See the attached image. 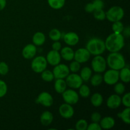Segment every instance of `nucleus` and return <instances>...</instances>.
Instances as JSON below:
<instances>
[{
  "label": "nucleus",
  "mask_w": 130,
  "mask_h": 130,
  "mask_svg": "<svg viewBox=\"0 0 130 130\" xmlns=\"http://www.w3.org/2000/svg\"><path fill=\"white\" fill-rule=\"evenodd\" d=\"M91 54L86 48H81L74 52V59L79 63H83L88 62L90 60Z\"/></svg>",
  "instance_id": "11"
},
{
  "label": "nucleus",
  "mask_w": 130,
  "mask_h": 130,
  "mask_svg": "<svg viewBox=\"0 0 130 130\" xmlns=\"http://www.w3.org/2000/svg\"><path fill=\"white\" fill-rule=\"evenodd\" d=\"M123 32L124 33V35L126 36L127 37H129V27H127L126 28V29H124V30H123Z\"/></svg>",
  "instance_id": "46"
},
{
  "label": "nucleus",
  "mask_w": 130,
  "mask_h": 130,
  "mask_svg": "<svg viewBox=\"0 0 130 130\" xmlns=\"http://www.w3.org/2000/svg\"><path fill=\"white\" fill-rule=\"evenodd\" d=\"M61 58H63L66 61H71L74 59V51L69 46L63 47L61 48L60 50Z\"/></svg>",
  "instance_id": "18"
},
{
  "label": "nucleus",
  "mask_w": 130,
  "mask_h": 130,
  "mask_svg": "<svg viewBox=\"0 0 130 130\" xmlns=\"http://www.w3.org/2000/svg\"><path fill=\"white\" fill-rule=\"evenodd\" d=\"M8 91V86L6 83L0 79V98H2L6 95Z\"/></svg>",
  "instance_id": "37"
},
{
  "label": "nucleus",
  "mask_w": 130,
  "mask_h": 130,
  "mask_svg": "<svg viewBox=\"0 0 130 130\" xmlns=\"http://www.w3.org/2000/svg\"><path fill=\"white\" fill-rule=\"evenodd\" d=\"M49 6L54 10L62 8L66 3V0H47Z\"/></svg>",
  "instance_id": "27"
},
{
  "label": "nucleus",
  "mask_w": 130,
  "mask_h": 130,
  "mask_svg": "<svg viewBox=\"0 0 130 130\" xmlns=\"http://www.w3.org/2000/svg\"><path fill=\"white\" fill-rule=\"evenodd\" d=\"M99 123L102 129H109L112 128L115 125V119L112 117L106 116L101 119Z\"/></svg>",
  "instance_id": "19"
},
{
  "label": "nucleus",
  "mask_w": 130,
  "mask_h": 130,
  "mask_svg": "<svg viewBox=\"0 0 130 130\" xmlns=\"http://www.w3.org/2000/svg\"><path fill=\"white\" fill-rule=\"evenodd\" d=\"M46 59L48 63H49L50 65H51V66H55L60 63V53L59 52H58V51H55L52 50L50 51V52L47 53Z\"/></svg>",
  "instance_id": "14"
},
{
  "label": "nucleus",
  "mask_w": 130,
  "mask_h": 130,
  "mask_svg": "<svg viewBox=\"0 0 130 130\" xmlns=\"http://www.w3.org/2000/svg\"><path fill=\"white\" fill-rule=\"evenodd\" d=\"M79 93L81 96L83 98H88L90 95V88L88 85L82 84L79 88Z\"/></svg>",
  "instance_id": "30"
},
{
  "label": "nucleus",
  "mask_w": 130,
  "mask_h": 130,
  "mask_svg": "<svg viewBox=\"0 0 130 130\" xmlns=\"http://www.w3.org/2000/svg\"><path fill=\"white\" fill-rule=\"evenodd\" d=\"M101 119V114L99 112H95L92 113L91 116V120L92 121V122H94V123H99Z\"/></svg>",
  "instance_id": "41"
},
{
  "label": "nucleus",
  "mask_w": 130,
  "mask_h": 130,
  "mask_svg": "<svg viewBox=\"0 0 130 130\" xmlns=\"http://www.w3.org/2000/svg\"><path fill=\"white\" fill-rule=\"evenodd\" d=\"M41 78L43 81L46 82H52L54 79V76H53V72L48 70H44L41 72Z\"/></svg>",
  "instance_id": "31"
},
{
  "label": "nucleus",
  "mask_w": 130,
  "mask_h": 130,
  "mask_svg": "<svg viewBox=\"0 0 130 130\" xmlns=\"http://www.w3.org/2000/svg\"><path fill=\"white\" fill-rule=\"evenodd\" d=\"M119 79V71L114 69L108 70L103 76V81L108 85H114Z\"/></svg>",
  "instance_id": "8"
},
{
  "label": "nucleus",
  "mask_w": 130,
  "mask_h": 130,
  "mask_svg": "<svg viewBox=\"0 0 130 130\" xmlns=\"http://www.w3.org/2000/svg\"><path fill=\"white\" fill-rule=\"evenodd\" d=\"M88 125V122L85 119H79L76 124V129L77 130H87Z\"/></svg>",
  "instance_id": "35"
},
{
  "label": "nucleus",
  "mask_w": 130,
  "mask_h": 130,
  "mask_svg": "<svg viewBox=\"0 0 130 130\" xmlns=\"http://www.w3.org/2000/svg\"><path fill=\"white\" fill-rule=\"evenodd\" d=\"M49 37L53 41H59L62 38V32L57 29H53L50 31Z\"/></svg>",
  "instance_id": "29"
},
{
  "label": "nucleus",
  "mask_w": 130,
  "mask_h": 130,
  "mask_svg": "<svg viewBox=\"0 0 130 130\" xmlns=\"http://www.w3.org/2000/svg\"><path fill=\"white\" fill-rule=\"evenodd\" d=\"M86 48L93 55H100L106 50L105 41L98 38L90 39L86 44Z\"/></svg>",
  "instance_id": "3"
},
{
  "label": "nucleus",
  "mask_w": 130,
  "mask_h": 130,
  "mask_svg": "<svg viewBox=\"0 0 130 130\" xmlns=\"http://www.w3.org/2000/svg\"><path fill=\"white\" fill-rule=\"evenodd\" d=\"M47 62L46 59L43 56H38L35 57L31 62V69L36 73H41L43 71L46 69Z\"/></svg>",
  "instance_id": "6"
},
{
  "label": "nucleus",
  "mask_w": 130,
  "mask_h": 130,
  "mask_svg": "<svg viewBox=\"0 0 130 130\" xmlns=\"http://www.w3.org/2000/svg\"><path fill=\"white\" fill-rule=\"evenodd\" d=\"M37 48L34 44H28L23 48L22 55L25 59H32L36 55Z\"/></svg>",
  "instance_id": "15"
},
{
  "label": "nucleus",
  "mask_w": 130,
  "mask_h": 130,
  "mask_svg": "<svg viewBox=\"0 0 130 130\" xmlns=\"http://www.w3.org/2000/svg\"><path fill=\"white\" fill-rule=\"evenodd\" d=\"M90 83L93 86H99L103 81V76L100 73H96L90 77Z\"/></svg>",
  "instance_id": "28"
},
{
  "label": "nucleus",
  "mask_w": 130,
  "mask_h": 130,
  "mask_svg": "<svg viewBox=\"0 0 130 130\" xmlns=\"http://www.w3.org/2000/svg\"><path fill=\"white\" fill-rule=\"evenodd\" d=\"M52 50L59 52L61 50V48H62V44H61V43L58 41H54V43L52 44Z\"/></svg>",
  "instance_id": "44"
},
{
  "label": "nucleus",
  "mask_w": 130,
  "mask_h": 130,
  "mask_svg": "<svg viewBox=\"0 0 130 130\" xmlns=\"http://www.w3.org/2000/svg\"><path fill=\"white\" fill-rule=\"evenodd\" d=\"M92 3L95 10L103 9L104 7V3L102 0H93Z\"/></svg>",
  "instance_id": "40"
},
{
  "label": "nucleus",
  "mask_w": 130,
  "mask_h": 130,
  "mask_svg": "<svg viewBox=\"0 0 130 130\" xmlns=\"http://www.w3.org/2000/svg\"><path fill=\"white\" fill-rule=\"evenodd\" d=\"M121 104V97L118 94L111 95L107 100V106L111 109H116Z\"/></svg>",
  "instance_id": "16"
},
{
  "label": "nucleus",
  "mask_w": 130,
  "mask_h": 130,
  "mask_svg": "<svg viewBox=\"0 0 130 130\" xmlns=\"http://www.w3.org/2000/svg\"><path fill=\"white\" fill-rule=\"evenodd\" d=\"M130 107H126L121 112L118 113V116L121 119V120L124 123L127 124H129L130 123Z\"/></svg>",
  "instance_id": "26"
},
{
  "label": "nucleus",
  "mask_w": 130,
  "mask_h": 130,
  "mask_svg": "<svg viewBox=\"0 0 130 130\" xmlns=\"http://www.w3.org/2000/svg\"><path fill=\"white\" fill-rule=\"evenodd\" d=\"M36 101L43 106L50 107L53 104V98L50 93L46 91H43L38 95Z\"/></svg>",
  "instance_id": "12"
},
{
  "label": "nucleus",
  "mask_w": 130,
  "mask_h": 130,
  "mask_svg": "<svg viewBox=\"0 0 130 130\" xmlns=\"http://www.w3.org/2000/svg\"><path fill=\"white\" fill-rule=\"evenodd\" d=\"M67 84L64 79H56L54 84V88L56 92L62 94L67 89Z\"/></svg>",
  "instance_id": "21"
},
{
  "label": "nucleus",
  "mask_w": 130,
  "mask_h": 130,
  "mask_svg": "<svg viewBox=\"0 0 130 130\" xmlns=\"http://www.w3.org/2000/svg\"><path fill=\"white\" fill-rule=\"evenodd\" d=\"M112 29L113 32L120 34V33L123 32V30L124 29V27L123 23L120 20V21H117L113 22L112 25Z\"/></svg>",
  "instance_id": "32"
},
{
  "label": "nucleus",
  "mask_w": 130,
  "mask_h": 130,
  "mask_svg": "<svg viewBox=\"0 0 130 130\" xmlns=\"http://www.w3.org/2000/svg\"><path fill=\"white\" fill-rule=\"evenodd\" d=\"M114 87V90L115 93L118 95H123L125 91V86L122 83H116Z\"/></svg>",
  "instance_id": "34"
},
{
  "label": "nucleus",
  "mask_w": 130,
  "mask_h": 130,
  "mask_svg": "<svg viewBox=\"0 0 130 130\" xmlns=\"http://www.w3.org/2000/svg\"><path fill=\"white\" fill-rule=\"evenodd\" d=\"M63 41L69 46H75L79 41V37L74 32H69L63 36Z\"/></svg>",
  "instance_id": "17"
},
{
  "label": "nucleus",
  "mask_w": 130,
  "mask_h": 130,
  "mask_svg": "<svg viewBox=\"0 0 130 130\" xmlns=\"http://www.w3.org/2000/svg\"><path fill=\"white\" fill-rule=\"evenodd\" d=\"M58 112L61 117L65 119H70L72 118L74 114V110L73 107L72 106V105H70L67 103L62 104L59 107Z\"/></svg>",
  "instance_id": "13"
},
{
  "label": "nucleus",
  "mask_w": 130,
  "mask_h": 130,
  "mask_svg": "<svg viewBox=\"0 0 130 130\" xmlns=\"http://www.w3.org/2000/svg\"><path fill=\"white\" fill-rule=\"evenodd\" d=\"M106 62L109 68L117 71H119L126 66L125 58L119 52H111L108 55Z\"/></svg>",
  "instance_id": "2"
},
{
  "label": "nucleus",
  "mask_w": 130,
  "mask_h": 130,
  "mask_svg": "<svg viewBox=\"0 0 130 130\" xmlns=\"http://www.w3.org/2000/svg\"><path fill=\"white\" fill-rule=\"evenodd\" d=\"M53 121V115L51 112L44 111L41 114L40 117L41 123L44 126L50 125Z\"/></svg>",
  "instance_id": "20"
},
{
  "label": "nucleus",
  "mask_w": 130,
  "mask_h": 130,
  "mask_svg": "<svg viewBox=\"0 0 130 130\" xmlns=\"http://www.w3.org/2000/svg\"><path fill=\"white\" fill-rule=\"evenodd\" d=\"M119 79L123 82L128 83L130 81V70L128 67H124L119 70Z\"/></svg>",
  "instance_id": "24"
},
{
  "label": "nucleus",
  "mask_w": 130,
  "mask_h": 130,
  "mask_svg": "<svg viewBox=\"0 0 130 130\" xmlns=\"http://www.w3.org/2000/svg\"><path fill=\"white\" fill-rule=\"evenodd\" d=\"M93 13V17L96 20L101 21L106 19V14L103 9L95 10Z\"/></svg>",
  "instance_id": "33"
},
{
  "label": "nucleus",
  "mask_w": 130,
  "mask_h": 130,
  "mask_svg": "<svg viewBox=\"0 0 130 130\" xmlns=\"http://www.w3.org/2000/svg\"><path fill=\"white\" fill-rule=\"evenodd\" d=\"M101 126L99 123L93 122L91 124H88L87 127V130H102Z\"/></svg>",
  "instance_id": "42"
},
{
  "label": "nucleus",
  "mask_w": 130,
  "mask_h": 130,
  "mask_svg": "<svg viewBox=\"0 0 130 130\" xmlns=\"http://www.w3.org/2000/svg\"><path fill=\"white\" fill-rule=\"evenodd\" d=\"M79 76H81L83 81L87 82L90 80V77L92 76V71L88 67H85L81 70Z\"/></svg>",
  "instance_id": "25"
},
{
  "label": "nucleus",
  "mask_w": 130,
  "mask_h": 130,
  "mask_svg": "<svg viewBox=\"0 0 130 130\" xmlns=\"http://www.w3.org/2000/svg\"><path fill=\"white\" fill-rule=\"evenodd\" d=\"M45 41L46 36L42 32H37L32 37V43L36 46H42L45 43Z\"/></svg>",
  "instance_id": "22"
},
{
  "label": "nucleus",
  "mask_w": 130,
  "mask_h": 130,
  "mask_svg": "<svg viewBox=\"0 0 130 130\" xmlns=\"http://www.w3.org/2000/svg\"><path fill=\"white\" fill-rule=\"evenodd\" d=\"M91 67L96 73H102L105 72L107 67L106 60L101 55L95 56L91 61Z\"/></svg>",
  "instance_id": "5"
},
{
  "label": "nucleus",
  "mask_w": 130,
  "mask_h": 130,
  "mask_svg": "<svg viewBox=\"0 0 130 130\" xmlns=\"http://www.w3.org/2000/svg\"><path fill=\"white\" fill-rule=\"evenodd\" d=\"M121 104L126 107H130V93H126L121 98Z\"/></svg>",
  "instance_id": "39"
},
{
  "label": "nucleus",
  "mask_w": 130,
  "mask_h": 130,
  "mask_svg": "<svg viewBox=\"0 0 130 130\" xmlns=\"http://www.w3.org/2000/svg\"><path fill=\"white\" fill-rule=\"evenodd\" d=\"M106 14V19L111 22L120 21L123 19L124 11L123 8L119 6H114L107 10Z\"/></svg>",
  "instance_id": "4"
},
{
  "label": "nucleus",
  "mask_w": 130,
  "mask_h": 130,
  "mask_svg": "<svg viewBox=\"0 0 130 130\" xmlns=\"http://www.w3.org/2000/svg\"><path fill=\"white\" fill-rule=\"evenodd\" d=\"M85 10L87 13H93L95 11L92 3H88L85 6Z\"/></svg>",
  "instance_id": "43"
},
{
  "label": "nucleus",
  "mask_w": 130,
  "mask_h": 130,
  "mask_svg": "<svg viewBox=\"0 0 130 130\" xmlns=\"http://www.w3.org/2000/svg\"><path fill=\"white\" fill-rule=\"evenodd\" d=\"M9 72V67L7 63L5 62H0V75L5 76Z\"/></svg>",
  "instance_id": "38"
},
{
  "label": "nucleus",
  "mask_w": 130,
  "mask_h": 130,
  "mask_svg": "<svg viewBox=\"0 0 130 130\" xmlns=\"http://www.w3.org/2000/svg\"><path fill=\"white\" fill-rule=\"evenodd\" d=\"M62 98L64 102L70 105H75L77 104L79 100L78 93L73 89H66L62 93Z\"/></svg>",
  "instance_id": "7"
},
{
  "label": "nucleus",
  "mask_w": 130,
  "mask_h": 130,
  "mask_svg": "<svg viewBox=\"0 0 130 130\" xmlns=\"http://www.w3.org/2000/svg\"><path fill=\"white\" fill-rule=\"evenodd\" d=\"M80 64L81 63L76 60L71 62L69 65V67L70 71L72 72L73 73H76L77 72H78L81 68V65Z\"/></svg>",
  "instance_id": "36"
},
{
  "label": "nucleus",
  "mask_w": 130,
  "mask_h": 130,
  "mask_svg": "<svg viewBox=\"0 0 130 130\" xmlns=\"http://www.w3.org/2000/svg\"><path fill=\"white\" fill-rule=\"evenodd\" d=\"M54 67L52 72L55 79H65L70 74L69 68L67 65L59 63Z\"/></svg>",
  "instance_id": "10"
},
{
  "label": "nucleus",
  "mask_w": 130,
  "mask_h": 130,
  "mask_svg": "<svg viewBox=\"0 0 130 130\" xmlns=\"http://www.w3.org/2000/svg\"><path fill=\"white\" fill-rule=\"evenodd\" d=\"M105 48L111 52H118L124 46V37L122 33L113 32L106 38L105 41Z\"/></svg>",
  "instance_id": "1"
},
{
  "label": "nucleus",
  "mask_w": 130,
  "mask_h": 130,
  "mask_svg": "<svg viewBox=\"0 0 130 130\" xmlns=\"http://www.w3.org/2000/svg\"><path fill=\"white\" fill-rule=\"evenodd\" d=\"M66 79L67 86L72 89H78L83 83V81L81 76L76 73L69 74Z\"/></svg>",
  "instance_id": "9"
},
{
  "label": "nucleus",
  "mask_w": 130,
  "mask_h": 130,
  "mask_svg": "<svg viewBox=\"0 0 130 130\" xmlns=\"http://www.w3.org/2000/svg\"><path fill=\"white\" fill-rule=\"evenodd\" d=\"M90 101H91L93 106L95 107H99L102 105L104 99H103V96L101 94L99 93H95L91 95Z\"/></svg>",
  "instance_id": "23"
},
{
  "label": "nucleus",
  "mask_w": 130,
  "mask_h": 130,
  "mask_svg": "<svg viewBox=\"0 0 130 130\" xmlns=\"http://www.w3.org/2000/svg\"><path fill=\"white\" fill-rule=\"evenodd\" d=\"M6 6V0H0V11L5 9Z\"/></svg>",
  "instance_id": "45"
}]
</instances>
